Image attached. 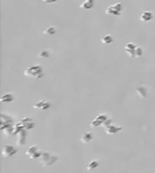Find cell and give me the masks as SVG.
Segmentation results:
<instances>
[{
  "instance_id": "2",
  "label": "cell",
  "mask_w": 155,
  "mask_h": 173,
  "mask_svg": "<svg viewBox=\"0 0 155 173\" xmlns=\"http://www.w3.org/2000/svg\"><path fill=\"white\" fill-rule=\"evenodd\" d=\"M25 76L32 79H41L44 77V70L41 65H34L28 67L24 71Z\"/></svg>"
},
{
  "instance_id": "14",
  "label": "cell",
  "mask_w": 155,
  "mask_h": 173,
  "mask_svg": "<svg viewBox=\"0 0 155 173\" xmlns=\"http://www.w3.org/2000/svg\"><path fill=\"white\" fill-rule=\"evenodd\" d=\"M94 6V0H84V1L80 5V7L82 9L90 10Z\"/></svg>"
},
{
  "instance_id": "23",
  "label": "cell",
  "mask_w": 155,
  "mask_h": 173,
  "mask_svg": "<svg viewBox=\"0 0 155 173\" xmlns=\"http://www.w3.org/2000/svg\"><path fill=\"white\" fill-rule=\"evenodd\" d=\"M112 123H113V120L111 119V118H107L104 122H103V124H102V126L104 127V128H106L107 126H109L110 124H112Z\"/></svg>"
},
{
  "instance_id": "7",
  "label": "cell",
  "mask_w": 155,
  "mask_h": 173,
  "mask_svg": "<svg viewBox=\"0 0 155 173\" xmlns=\"http://www.w3.org/2000/svg\"><path fill=\"white\" fill-rule=\"evenodd\" d=\"M107 118L108 117H107V116L105 114H100V115H98L96 117L94 118V120H93V121H92V123L90 124L91 125V128H93H93H97V127L102 125L103 122H104Z\"/></svg>"
},
{
  "instance_id": "6",
  "label": "cell",
  "mask_w": 155,
  "mask_h": 173,
  "mask_svg": "<svg viewBox=\"0 0 155 173\" xmlns=\"http://www.w3.org/2000/svg\"><path fill=\"white\" fill-rule=\"evenodd\" d=\"M17 153V149H16L14 146L9 145V144H6L2 149V156L5 158L12 157Z\"/></svg>"
},
{
  "instance_id": "24",
  "label": "cell",
  "mask_w": 155,
  "mask_h": 173,
  "mask_svg": "<svg viewBox=\"0 0 155 173\" xmlns=\"http://www.w3.org/2000/svg\"><path fill=\"white\" fill-rule=\"evenodd\" d=\"M43 1L47 4H51V3H55L57 0H43Z\"/></svg>"
},
{
  "instance_id": "17",
  "label": "cell",
  "mask_w": 155,
  "mask_h": 173,
  "mask_svg": "<svg viewBox=\"0 0 155 173\" xmlns=\"http://www.w3.org/2000/svg\"><path fill=\"white\" fill-rule=\"evenodd\" d=\"M136 92L142 98H144V97H146V96H147V88H146V87H139L136 89Z\"/></svg>"
},
{
  "instance_id": "11",
  "label": "cell",
  "mask_w": 155,
  "mask_h": 173,
  "mask_svg": "<svg viewBox=\"0 0 155 173\" xmlns=\"http://www.w3.org/2000/svg\"><path fill=\"white\" fill-rule=\"evenodd\" d=\"M51 107V103L48 101H38L34 105V108L35 109H42V110H46Z\"/></svg>"
},
{
  "instance_id": "15",
  "label": "cell",
  "mask_w": 155,
  "mask_h": 173,
  "mask_svg": "<svg viewBox=\"0 0 155 173\" xmlns=\"http://www.w3.org/2000/svg\"><path fill=\"white\" fill-rule=\"evenodd\" d=\"M93 140V134L90 132L85 133L83 136L81 137V142H82L83 144H89Z\"/></svg>"
},
{
  "instance_id": "18",
  "label": "cell",
  "mask_w": 155,
  "mask_h": 173,
  "mask_svg": "<svg viewBox=\"0 0 155 173\" xmlns=\"http://www.w3.org/2000/svg\"><path fill=\"white\" fill-rule=\"evenodd\" d=\"M55 33H56V28H55V26H50V27L46 28V29L45 30V31L43 32L44 34L48 35V36L54 35Z\"/></svg>"
},
{
  "instance_id": "19",
  "label": "cell",
  "mask_w": 155,
  "mask_h": 173,
  "mask_svg": "<svg viewBox=\"0 0 155 173\" xmlns=\"http://www.w3.org/2000/svg\"><path fill=\"white\" fill-rule=\"evenodd\" d=\"M99 161H97V160H93V161H91L90 162H89V164H88V166H87V170H94V169H96L98 166H99Z\"/></svg>"
},
{
  "instance_id": "1",
  "label": "cell",
  "mask_w": 155,
  "mask_h": 173,
  "mask_svg": "<svg viewBox=\"0 0 155 173\" xmlns=\"http://www.w3.org/2000/svg\"><path fill=\"white\" fill-rule=\"evenodd\" d=\"M15 123L11 116H6L5 114L1 115V130L5 133L6 136L10 137L14 134Z\"/></svg>"
},
{
  "instance_id": "9",
  "label": "cell",
  "mask_w": 155,
  "mask_h": 173,
  "mask_svg": "<svg viewBox=\"0 0 155 173\" xmlns=\"http://www.w3.org/2000/svg\"><path fill=\"white\" fill-rule=\"evenodd\" d=\"M122 130V126H116V125H113V124H110L109 126H107L105 128V132L109 135H114L118 133H120Z\"/></svg>"
},
{
  "instance_id": "16",
  "label": "cell",
  "mask_w": 155,
  "mask_h": 173,
  "mask_svg": "<svg viewBox=\"0 0 155 173\" xmlns=\"http://www.w3.org/2000/svg\"><path fill=\"white\" fill-rule=\"evenodd\" d=\"M14 96L11 94V93H6V94H4L1 98H0V100H1V102L3 103H10L14 100Z\"/></svg>"
},
{
  "instance_id": "10",
  "label": "cell",
  "mask_w": 155,
  "mask_h": 173,
  "mask_svg": "<svg viewBox=\"0 0 155 173\" xmlns=\"http://www.w3.org/2000/svg\"><path fill=\"white\" fill-rule=\"evenodd\" d=\"M20 122L24 124L25 128L26 130H30V129H32L35 127V123L33 121V119L30 118V117H24Z\"/></svg>"
},
{
  "instance_id": "4",
  "label": "cell",
  "mask_w": 155,
  "mask_h": 173,
  "mask_svg": "<svg viewBox=\"0 0 155 173\" xmlns=\"http://www.w3.org/2000/svg\"><path fill=\"white\" fill-rule=\"evenodd\" d=\"M122 9H123L122 4L118 2V3H115L112 5L108 6L105 10V14H110V16H121Z\"/></svg>"
},
{
  "instance_id": "5",
  "label": "cell",
  "mask_w": 155,
  "mask_h": 173,
  "mask_svg": "<svg viewBox=\"0 0 155 173\" xmlns=\"http://www.w3.org/2000/svg\"><path fill=\"white\" fill-rule=\"evenodd\" d=\"M26 155L29 156L31 159H39L40 156L42 155V152L39 150V148L36 146V145H32L30 146L26 151Z\"/></svg>"
},
{
  "instance_id": "20",
  "label": "cell",
  "mask_w": 155,
  "mask_h": 173,
  "mask_svg": "<svg viewBox=\"0 0 155 173\" xmlns=\"http://www.w3.org/2000/svg\"><path fill=\"white\" fill-rule=\"evenodd\" d=\"M101 41H102V43H104V44H110L113 42V37L111 34H107L105 36H103Z\"/></svg>"
},
{
  "instance_id": "3",
  "label": "cell",
  "mask_w": 155,
  "mask_h": 173,
  "mask_svg": "<svg viewBox=\"0 0 155 173\" xmlns=\"http://www.w3.org/2000/svg\"><path fill=\"white\" fill-rule=\"evenodd\" d=\"M58 161V156L52 154L49 152H44L39 158V163L44 167L55 164Z\"/></svg>"
},
{
  "instance_id": "21",
  "label": "cell",
  "mask_w": 155,
  "mask_h": 173,
  "mask_svg": "<svg viewBox=\"0 0 155 173\" xmlns=\"http://www.w3.org/2000/svg\"><path fill=\"white\" fill-rule=\"evenodd\" d=\"M143 54V47L137 46V47H136V50H135V57H136V58H139V57H141Z\"/></svg>"
},
{
  "instance_id": "12",
  "label": "cell",
  "mask_w": 155,
  "mask_h": 173,
  "mask_svg": "<svg viewBox=\"0 0 155 173\" xmlns=\"http://www.w3.org/2000/svg\"><path fill=\"white\" fill-rule=\"evenodd\" d=\"M26 129H23V130H21V131L17 133L18 138H17V144L18 145H25L26 136Z\"/></svg>"
},
{
  "instance_id": "13",
  "label": "cell",
  "mask_w": 155,
  "mask_h": 173,
  "mask_svg": "<svg viewBox=\"0 0 155 173\" xmlns=\"http://www.w3.org/2000/svg\"><path fill=\"white\" fill-rule=\"evenodd\" d=\"M141 21L144 23H148L153 19V14L151 11H144L141 16Z\"/></svg>"
},
{
  "instance_id": "22",
  "label": "cell",
  "mask_w": 155,
  "mask_h": 173,
  "mask_svg": "<svg viewBox=\"0 0 155 173\" xmlns=\"http://www.w3.org/2000/svg\"><path fill=\"white\" fill-rule=\"evenodd\" d=\"M51 55L50 51L48 50H45V51H42L40 53H39V57L40 58H49Z\"/></svg>"
},
{
  "instance_id": "8",
  "label": "cell",
  "mask_w": 155,
  "mask_h": 173,
  "mask_svg": "<svg viewBox=\"0 0 155 173\" xmlns=\"http://www.w3.org/2000/svg\"><path fill=\"white\" fill-rule=\"evenodd\" d=\"M137 45L134 42H128L125 45L124 50L126 51V53L131 57V58H134L135 57V50H136Z\"/></svg>"
}]
</instances>
